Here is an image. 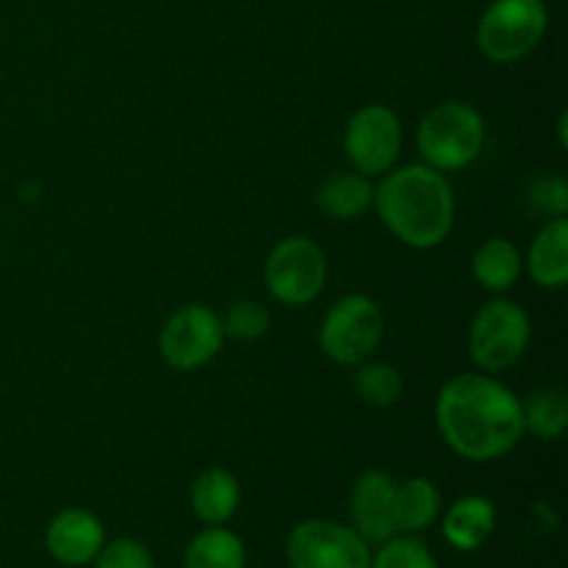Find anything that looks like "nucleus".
<instances>
[{
    "mask_svg": "<svg viewBox=\"0 0 568 568\" xmlns=\"http://www.w3.org/2000/svg\"><path fill=\"white\" fill-rule=\"evenodd\" d=\"M436 425L460 458L494 460L508 455L525 436L521 399L488 375H458L436 399Z\"/></svg>",
    "mask_w": 568,
    "mask_h": 568,
    "instance_id": "1",
    "label": "nucleus"
},
{
    "mask_svg": "<svg viewBox=\"0 0 568 568\" xmlns=\"http://www.w3.org/2000/svg\"><path fill=\"white\" fill-rule=\"evenodd\" d=\"M383 225L414 250L438 247L455 222V200L447 178L427 164H410L388 172L375 189Z\"/></svg>",
    "mask_w": 568,
    "mask_h": 568,
    "instance_id": "2",
    "label": "nucleus"
},
{
    "mask_svg": "<svg viewBox=\"0 0 568 568\" xmlns=\"http://www.w3.org/2000/svg\"><path fill=\"white\" fill-rule=\"evenodd\" d=\"M416 144L427 166L455 172L469 166L486 144V120L480 111L460 100L438 103L422 116Z\"/></svg>",
    "mask_w": 568,
    "mask_h": 568,
    "instance_id": "3",
    "label": "nucleus"
},
{
    "mask_svg": "<svg viewBox=\"0 0 568 568\" xmlns=\"http://www.w3.org/2000/svg\"><path fill=\"white\" fill-rule=\"evenodd\" d=\"M547 28L544 0H491L477 22V48L494 64H514L541 44Z\"/></svg>",
    "mask_w": 568,
    "mask_h": 568,
    "instance_id": "4",
    "label": "nucleus"
},
{
    "mask_svg": "<svg viewBox=\"0 0 568 568\" xmlns=\"http://www.w3.org/2000/svg\"><path fill=\"white\" fill-rule=\"evenodd\" d=\"M530 314L514 300H491L475 314L469 331V355L483 372L516 366L530 344Z\"/></svg>",
    "mask_w": 568,
    "mask_h": 568,
    "instance_id": "5",
    "label": "nucleus"
},
{
    "mask_svg": "<svg viewBox=\"0 0 568 568\" xmlns=\"http://www.w3.org/2000/svg\"><path fill=\"white\" fill-rule=\"evenodd\" d=\"M383 338V314L366 294H347L331 305L320 325V347L333 364H364Z\"/></svg>",
    "mask_w": 568,
    "mask_h": 568,
    "instance_id": "6",
    "label": "nucleus"
},
{
    "mask_svg": "<svg viewBox=\"0 0 568 568\" xmlns=\"http://www.w3.org/2000/svg\"><path fill=\"white\" fill-rule=\"evenodd\" d=\"M264 281L272 297L288 308L314 303L327 281L325 253L305 236L283 239L266 258Z\"/></svg>",
    "mask_w": 568,
    "mask_h": 568,
    "instance_id": "7",
    "label": "nucleus"
},
{
    "mask_svg": "<svg viewBox=\"0 0 568 568\" xmlns=\"http://www.w3.org/2000/svg\"><path fill=\"white\" fill-rule=\"evenodd\" d=\"M286 558L292 568H369V544L338 521H300L286 541Z\"/></svg>",
    "mask_w": 568,
    "mask_h": 568,
    "instance_id": "8",
    "label": "nucleus"
},
{
    "mask_svg": "<svg viewBox=\"0 0 568 568\" xmlns=\"http://www.w3.org/2000/svg\"><path fill=\"white\" fill-rule=\"evenodd\" d=\"M225 342L222 320L205 305H183L164 322L159 336L161 358L178 372H192L216 358Z\"/></svg>",
    "mask_w": 568,
    "mask_h": 568,
    "instance_id": "9",
    "label": "nucleus"
},
{
    "mask_svg": "<svg viewBox=\"0 0 568 568\" xmlns=\"http://www.w3.org/2000/svg\"><path fill=\"white\" fill-rule=\"evenodd\" d=\"M399 148H403V125L388 105H364L347 122L344 153L361 175H386L399 159Z\"/></svg>",
    "mask_w": 568,
    "mask_h": 568,
    "instance_id": "10",
    "label": "nucleus"
},
{
    "mask_svg": "<svg viewBox=\"0 0 568 568\" xmlns=\"http://www.w3.org/2000/svg\"><path fill=\"white\" fill-rule=\"evenodd\" d=\"M397 486L388 471L369 469L353 488V525L366 544H383L397 536Z\"/></svg>",
    "mask_w": 568,
    "mask_h": 568,
    "instance_id": "11",
    "label": "nucleus"
},
{
    "mask_svg": "<svg viewBox=\"0 0 568 568\" xmlns=\"http://www.w3.org/2000/svg\"><path fill=\"white\" fill-rule=\"evenodd\" d=\"M44 541H48V552L59 564L83 566L98 558L105 541V530L98 516L89 510L67 508L50 521Z\"/></svg>",
    "mask_w": 568,
    "mask_h": 568,
    "instance_id": "12",
    "label": "nucleus"
},
{
    "mask_svg": "<svg viewBox=\"0 0 568 568\" xmlns=\"http://www.w3.org/2000/svg\"><path fill=\"white\" fill-rule=\"evenodd\" d=\"M494 527H497V508L491 499L469 494L447 510L442 530L449 547L460 549V552H475L491 538Z\"/></svg>",
    "mask_w": 568,
    "mask_h": 568,
    "instance_id": "13",
    "label": "nucleus"
},
{
    "mask_svg": "<svg viewBox=\"0 0 568 568\" xmlns=\"http://www.w3.org/2000/svg\"><path fill=\"white\" fill-rule=\"evenodd\" d=\"M527 270L541 288H564L568 283V222L549 220L532 239Z\"/></svg>",
    "mask_w": 568,
    "mask_h": 568,
    "instance_id": "14",
    "label": "nucleus"
},
{
    "mask_svg": "<svg viewBox=\"0 0 568 568\" xmlns=\"http://www.w3.org/2000/svg\"><path fill=\"white\" fill-rule=\"evenodd\" d=\"M239 499H242L239 480L222 466L200 471L197 480L192 483V508L209 527L231 521L239 510Z\"/></svg>",
    "mask_w": 568,
    "mask_h": 568,
    "instance_id": "15",
    "label": "nucleus"
},
{
    "mask_svg": "<svg viewBox=\"0 0 568 568\" xmlns=\"http://www.w3.org/2000/svg\"><path fill=\"white\" fill-rule=\"evenodd\" d=\"M375 189L361 172H336L316 189V205L333 220H358L372 205Z\"/></svg>",
    "mask_w": 568,
    "mask_h": 568,
    "instance_id": "16",
    "label": "nucleus"
},
{
    "mask_svg": "<svg viewBox=\"0 0 568 568\" xmlns=\"http://www.w3.org/2000/svg\"><path fill=\"white\" fill-rule=\"evenodd\" d=\"M471 275L488 292H508L521 275V253L508 239H488L471 258Z\"/></svg>",
    "mask_w": 568,
    "mask_h": 568,
    "instance_id": "17",
    "label": "nucleus"
},
{
    "mask_svg": "<svg viewBox=\"0 0 568 568\" xmlns=\"http://www.w3.org/2000/svg\"><path fill=\"white\" fill-rule=\"evenodd\" d=\"M247 552L236 532L225 527H209L192 538L183 558V568H244Z\"/></svg>",
    "mask_w": 568,
    "mask_h": 568,
    "instance_id": "18",
    "label": "nucleus"
},
{
    "mask_svg": "<svg viewBox=\"0 0 568 568\" xmlns=\"http://www.w3.org/2000/svg\"><path fill=\"white\" fill-rule=\"evenodd\" d=\"M521 416H525V430H530L532 436L541 442H558L568 427L566 392L558 386L538 388L521 405Z\"/></svg>",
    "mask_w": 568,
    "mask_h": 568,
    "instance_id": "19",
    "label": "nucleus"
},
{
    "mask_svg": "<svg viewBox=\"0 0 568 568\" xmlns=\"http://www.w3.org/2000/svg\"><path fill=\"white\" fill-rule=\"evenodd\" d=\"M442 510L438 488L427 477L397 486V532H422L436 521Z\"/></svg>",
    "mask_w": 568,
    "mask_h": 568,
    "instance_id": "20",
    "label": "nucleus"
},
{
    "mask_svg": "<svg viewBox=\"0 0 568 568\" xmlns=\"http://www.w3.org/2000/svg\"><path fill=\"white\" fill-rule=\"evenodd\" d=\"M355 392L372 408H392L403 399L405 383L394 366L366 364L361 366L358 377H355Z\"/></svg>",
    "mask_w": 568,
    "mask_h": 568,
    "instance_id": "21",
    "label": "nucleus"
},
{
    "mask_svg": "<svg viewBox=\"0 0 568 568\" xmlns=\"http://www.w3.org/2000/svg\"><path fill=\"white\" fill-rule=\"evenodd\" d=\"M270 311L261 303H255V300H239V303L227 308L225 320H222L225 336L242 338V342H255V338H261L270 331Z\"/></svg>",
    "mask_w": 568,
    "mask_h": 568,
    "instance_id": "22",
    "label": "nucleus"
},
{
    "mask_svg": "<svg viewBox=\"0 0 568 568\" xmlns=\"http://www.w3.org/2000/svg\"><path fill=\"white\" fill-rule=\"evenodd\" d=\"M369 568H438L419 538H388Z\"/></svg>",
    "mask_w": 568,
    "mask_h": 568,
    "instance_id": "23",
    "label": "nucleus"
},
{
    "mask_svg": "<svg viewBox=\"0 0 568 568\" xmlns=\"http://www.w3.org/2000/svg\"><path fill=\"white\" fill-rule=\"evenodd\" d=\"M525 197L532 211L558 220L568 211V183L560 175H538L530 181Z\"/></svg>",
    "mask_w": 568,
    "mask_h": 568,
    "instance_id": "24",
    "label": "nucleus"
},
{
    "mask_svg": "<svg viewBox=\"0 0 568 568\" xmlns=\"http://www.w3.org/2000/svg\"><path fill=\"white\" fill-rule=\"evenodd\" d=\"M94 568H153L148 547L136 538H116L98 552Z\"/></svg>",
    "mask_w": 568,
    "mask_h": 568,
    "instance_id": "25",
    "label": "nucleus"
},
{
    "mask_svg": "<svg viewBox=\"0 0 568 568\" xmlns=\"http://www.w3.org/2000/svg\"><path fill=\"white\" fill-rule=\"evenodd\" d=\"M566 122H568V116H566V114H560V125H558V131H560V144H564V148H566Z\"/></svg>",
    "mask_w": 568,
    "mask_h": 568,
    "instance_id": "26",
    "label": "nucleus"
}]
</instances>
